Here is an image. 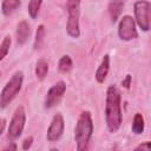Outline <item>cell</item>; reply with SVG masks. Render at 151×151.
<instances>
[{"label":"cell","instance_id":"cell-1","mask_svg":"<svg viewBox=\"0 0 151 151\" xmlns=\"http://www.w3.org/2000/svg\"><path fill=\"white\" fill-rule=\"evenodd\" d=\"M120 91L116 85H110L106 90L105 99V122L109 132L116 133L123 123L122 106H120Z\"/></svg>","mask_w":151,"mask_h":151},{"label":"cell","instance_id":"cell-2","mask_svg":"<svg viewBox=\"0 0 151 151\" xmlns=\"http://www.w3.org/2000/svg\"><path fill=\"white\" fill-rule=\"evenodd\" d=\"M92 133H93V120L91 112L84 111L80 113L74 127V142L78 151H84L87 149Z\"/></svg>","mask_w":151,"mask_h":151},{"label":"cell","instance_id":"cell-3","mask_svg":"<svg viewBox=\"0 0 151 151\" xmlns=\"http://www.w3.org/2000/svg\"><path fill=\"white\" fill-rule=\"evenodd\" d=\"M66 11H67V21H66V32L73 38L78 39L80 37V0H66Z\"/></svg>","mask_w":151,"mask_h":151},{"label":"cell","instance_id":"cell-4","mask_svg":"<svg viewBox=\"0 0 151 151\" xmlns=\"http://www.w3.org/2000/svg\"><path fill=\"white\" fill-rule=\"evenodd\" d=\"M24 81V73L21 71L15 72L11 79L7 81V84L4 86L1 93H0V107L5 109L20 92L21 86Z\"/></svg>","mask_w":151,"mask_h":151},{"label":"cell","instance_id":"cell-5","mask_svg":"<svg viewBox=\"0 0 151 151\" xmlns=\"http://www.w3.org/2000/svg\"><path fill=\"white\" fill-rule=\"evenodd\" d=\"M150 9L151 4L149 0H138L133 5L134 22L144 32L150 29Z\"/></svg>","mask_w":151,"mask_h":151},{"label":"cell","instance_id":"cell-6","mask_svg":"<svg viewBox=\"0 0 151 151\" xmlns=\"http://www.w3.org/2000/svg\"><path fill=\"white\" fill-rule=\"evenodd\" d=\"M25 123H26V112L22 105L18 106L13 113V117L9 122V126L7 130V137L9 140H15L18 139L25 127Z\"/></svg>","mask_w":151,"mask_h":151},{"label":"cell","instance_id":"cell-7","mask_svg":"<svg viewBox=\"0 0 151 151\" xmlns=\"http://www.w3.org/2000/svg\"><path fill=\"white\" fill-rule=\"evenodd\" d=\"M118 35L119 39L124 41H130L138 38L136 22L131 15H124L123 18H120L118 24Z\"/></svg>","mask_w":151,"mask_h":151},{"label":"cell","instance_id":"cell-8","mask_svg":"<svg viewBox=\"0 0 151 151\" xmlns=\"http://www.w3.org/2000/svg\"><path fill=\"white\" fill-rule=\"evenodd\" d=\"M65 92H66L65 81L60 80V81H57L54 85H52L45 97V103H44L45 109H52L55 105H58L60 103V100L63 99Z\"/></svg>","mask_w":151,"mask_h":151},{"label":"cell","instance_id":"cell-9","mask_svg":"<svg viewBox=\"0 0 151 151\" xmlns=\"http://www.w3.org/2000/svg\"><path fill=\"white\" fill-rule=\"evenodd\" d=\"M65 130V120L60 113H55L52 118V122L47 129L46 139L48 142H57L64 133Z\"/></svg>","mask_w":151,"mask_h":151},{"label":"cell","instance_id":"cell-10","mask_svg":"<svg viewBox=\"0 0 151 151\" xmlns=\"http://www.w3.org/2000/svg\"><path fill=\"white\" fill-rule=\"evenodd\" d=\"M109 71H110V55L109 54H105L104 58L101 59L96 73H94V78L97 80V83L99 84H103L109 74Z\"/></svg>","mask_w":151,"mask_h":151},{"label":"cell","instance_id":"cell-11","mask_svg":"<svg viewBox=\"0 0 151 151\" xmlns=\"http://www.w3.org/2000/svg\"><path fill=\"white\" fill-rule=\"evenodd\" d=\"M31 33V27L29 24L26 20H21L18 25H17V31H15V35H17V44L18 45H24Z\"/></svg>","mask_w":151,"mask_h":151},{"label":"cell","instance_id":"cell-12","mask_svg":"<svg viewBox=\"0 0 151 151\" xmlns=\"http://www.w3.org/2000/svg\"><path fill=\"white\" fill-rule=\"evenodd\" d=\"M125 1L126 0H112L109 4L107 11H109V14L111 17V21L113 24L117 22V20L119 19V17H120V14H122V12L124 9Z\"/></svg>","mask_w":151,"mask_h":151},{"label":"cell","instance_id":"cell-13","mask_svg":"<svg viewBox=\"0 0 151 151\" xmlns=\"http://www.w3.org/2000/svg\"><path fill=\"white\" fill-rule=\"evenodd\" d=\"M20 5H21L20 0H2L1 12L5 17H9L20 7Z\"/></svg>","mask_w":151,"mask_h":151},{"label":"cell","instance_id":"cell-14","mask_svg":"<svg viewBox=\"0 0 151 151\" xmlns=\"http://www.w3.org/2000/svg\"><path fill=\"white\" fill-rule=\"evenodd\" d=\"M35 77L39 79V80H42L46 78L47 73H48V63L44 59V58H40L37 64H35Z\"/></svg>","mask_w":151,"mask_h":151},{"label":"cell","instance_id":"cell-15","mask_svg":"<svg viewBox=\"0 0 151 151\" xmlns=\"http://www.w3.org/2000/svg\"><path fill=\"white\" fill-rule=\"evenodd\" d=\"M145 129V123H144V117L142 113H136L132 120L131 130L134 134H142Z\"/></svg>","mask_w":151,"mask_h":151},{"label":"cell","instance_id":"cell-16","mask_svg":"<svg viewBox=\"0 0 151 151\" xmlns=\"http://www.w3.org/2000/svg\"><path fill=\"white\" fill-rule=\"evenodd\" d=\"M45 34H46V28L44 25H39L37 31H35V38L33 42V50H40L44 45L45 41Z\"/></svg>","mask_w":151,"mask_h":151},{"label":"cell","instance_id":"cell-17","mask_svg":"<svg viewBox=\"0 0 151 151\" xmlns=\"http://www.w3.org/2000/svg\"><path fill=\"white\" fill-rule=\"evenodd\" d=\"M72 66H73V61H72V58L68 54H65V55H63L59 59V63H58V70H59V72H61V73H68L72 70Z\"/></svg>","mask_w":151,"mask_h":151},{"label":"cell","instance_id":"cell-18","mask_svg":"<svg viewBox=\"0 0 151 151\" xmlns=\"http://www.w3.org/2000/svg\"><path fill=\"white\" fill-rule=\"evenodd\" d=\"M11 45H12V38H11V35L7 34V35H5V38L2 39V41L0 44V61L7 57Z\"/></svg>","mask_w":151,"mask_h":151},{"label":"cell","instance_id":"cell-19","mask_svg":"<svg viewBox=\"0 0 151 151\" xmlns=\"http://www.w3.org/2000/svg\"><path fill=\"white\" fill-rule=\"evenodd\" d=\"M41 5H42V0H29L27 6V12L32 19H35L38 17Z\"/></svg>","mask_w":151,"mask_h":151},{"label":"cell","instance_id":"cell-20","mask_svg":"<svg viewBox=\"0 0 151 151\" xmlns=\"http://www.w3.org/2000/svg\"><path fill=\"white\" fill-rule=\"evenodd\" d=\"M131 81H132V77H131V74H126L125 78L122 80V86L125 87L126 90H129L130 86H131Z\"/></svg>","mask_w":151,"mask_h":151},{"label":"cell","instance_id":"cell-21","mask_svg":"<svg viewBox=\"0 0 151 151\" xmlns=\"http://www.w3.org/2000/svg\"><path fill=\"white\" fill-rule=\"evenodd\" d=\"M32 144H33V137H32V136H28V137H26V138L24 139V142H22V149H24V150H28V149L32 146Z\"/></svg>","mask_w":151,"mask_h":151},{"label":"cell","instance_id":"cell-22","mask_svg":"<svg viewBox=\"0 0 151 151\" xmlns=\"http://www.w3.org/2000/svg\"><path fill=\"white\" fill-rule=\"evenodd\" d=\"M150 147H151V143H150L149 140H146V142H144V143L139 144L138 146H136V150H144V151H149V150H150Z\"/></svg>","mask_w":151,"mask_h":151},{"label":"cell","instance_id":"cell-23","mask_svg":"<svg viewBox=\"0 0 151 151\" xmlns=\"http://www.w3.org/2000/svg\"><path fill=\"white\" fill-rule=\"evenodd\" d=\"M5 127H6V119L1 118V119H0V136L2 134V132H4Z\"/></svg>","mask_w":151,"mask_h":151},{"label":"cell","instance_id":"cell-24","mask_svg":"<svg viewBox=\"0 0 151 151\" xmlns=\"http://www.w3.org/2000/svg\"><path fill=\"white\" fill-rule=\"evenodd\" d=\"M5 150H17V145L12 142V144H9V145H7L6 147H5Z\"/></svg>","mask_w":151,"mask_h":151},{"label":"cell","instance_id":"cell-25","mask_svg":"<svg viewBox=\"0 0 151 151\" xmlns=\"http://www.w3.org/2000/svg\"><path fill=\"white\" fill-rule=\"evenodd\" d=\"M0 76H1V73H0Z\"/></svg>","mask_w":151,"mask_h":151}]
</instances>
